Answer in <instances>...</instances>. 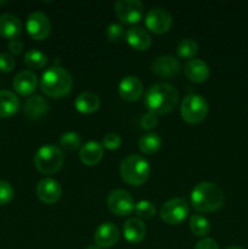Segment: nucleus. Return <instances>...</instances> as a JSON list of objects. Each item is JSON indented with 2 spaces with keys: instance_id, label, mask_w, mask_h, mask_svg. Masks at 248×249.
<instances>
[{
  "instance_id": "24",
  "label": "nucleus",
  "mask_w": 248,
  "mask_h": 249,
  "mask_svg": "<svg viewBox=\"0 0 248 249\" xmlns=\"http://www.w3.org/2000/svg\"><path fill=\"white\" fill-rule=\"evenodd\" d=\"M74 106L75 108H77V111H79L80 113H94V112L97 111L100 107V97L97 96L95 92H82V94L78 95V97L75 99Z\"/></svg>"
},
{
  "instance_id": "26",
  "label": "nucleus",
  "mask_w": 248,
  "mask_h": 249,
  "mask_svg": "<svg viewBox=\"0 0 248 249\" xmlns=\"http://www.w3.org/2000/svg\"><path fill=\"white\" fill-rule=\"evenodd\" d=\"M24 63L28 66L29 68L33 70H40V68L45 67L48 63V56L40 50L36 49H31L24 53Z\"/></svg>"
},
{
  "instance_id": "36",
  "label": "nucleus",
  "mask_w": 248,
  "mask_h": 249,
  "mask_svg": "<svg viewBox=\"0 0 248 249\" xmlns=\"http://www.w3.org/2000/svg\"><path fill=\"white\" fill-rule=\"evenodd\" d=\"M195 249H219V247L213 238H202L196 243Z\"/></svg>"
},
{
  "instance_id": "12",
  "label": "nucleus",
  "mask_w": 248,
  "mask_h": 249,
  "mask_svg": "<svg viewBox=\"0 0 248 249\" xmlns=\"http://www.w3.org/2000/svg\"><path fill=\"white\" fill-rule=\"evenodd\" d=\"M181 70L179 58L173 55L158 56L152 62V72L159 78H170L175 77Z\"/></svg>"
},
{
  "instance_id": "20",
  "label": "nucleus",
  "mask_w": 248,
  "mask_h": 249,
  "mask_svg": "<svg viewBox=\"0 0 248 249\" xmlns=\"http://www.w3.org/2000/svg\"><path fill=\"white\" fill-rule=\"evenodd\" d=\"M49 111V104L40 95L31 96L23 106V112L28 118L39 119L45 116Z\"/></svg>"
},
{
  "instance_id": "5",
  "label": "nucleus",
  "mask_w": 248,
  "mask_h": 249,
  "mask_svg": "<svg viewBox=\"0 0 248 249\" xmlns=\"http://www.w3.org/2000/svg\"><path fill=\"white\" fill-rule=\"evenodd\" d=\"M63 153L55 145H44L34 156V165L43 174H53L62 168Z\"/></svg>"
},
{
  "instance_id": "35",
  "label": "nucleus",
  "mask_w": 248,
  "mask_h": 249,
  "mask_svg": "<svg viewBox=\"0 0 248 249\" xmlns=\"http://www.w3.org/2000/svg\"><path fill=\"white\" fill-rule=\"evenodd\" d=\"M158 123V117L157 114L152 113V112H147L146 114H143L142 118H141V126L146 130H151V129L156 128Z\"/></svg>"
},
{
  "instance_id": "1",
  "label": "nucleus",
  "mask_w": 248,
  "mask_h": 249,
  "mask_svg": "<svg viewBox=\"0 0 248 249\" xmlns=\"http://www.w3.org/2000/svg\"><path fill=\"white\" fill-rule=\"evenodd\" d=\"M179 92L169 83H156L145 94V106L148 112L164 114L172 111L177 104Z\"/></svg>"
},
{
  "instance_id": "19",
  "label": "nucleus",
  "mask_w": 248,
  "mask_h": 249,
  "mask_svg": "<svg viewBox=\"0 0 248 249\" xmlns=\"http://www.w3.org/2000/svg\"><path fill=\"white\" fill-rule=\"evenodd\" d=\"M125 39L131 48L141 51L147 50L151 46V43H152L150 33L146 29L141 28V27L129 28L125 33Z\"/></svg>"
},
{
  "instance_id": "17",
  "label": "nucleus",
  "mask_w": 248,
  "mask_h": 249,
  "mask_svg": "<svg viewBox=\"0 0 248 249\" xmlns=\"http://www.w3.org/2000/svg\"><path fill=\"white\" fill-rule=\"evenodd\" d=\"M22 33V23L17 16L12 14L0 15V36L5 39L14 40Z\"/></svg>"
},
{
  "instance_id": "9",
  "label": "nucleus",
  "mask_w": 248,
  "mask_h": 249,
  "mask_svg": "<svg viewBox=\"0 0 248 249\" xmlns=\"http://www.w3.org/2000/svg\"><path fill=\"white\" fill-rule=\"evenodd\" d=\"M117 17L126 24L138 23L143 16V5L139 0H118L114 4Z\"/></svg>"
},
{
  "instance_id": "6",
  "label": "nucleus",
  "mask_w": 248,
  "mask_h": 249,
  "mask_svg": "<svg viewBox=\"0 0 248 249\" xmlns=\"http://www.w3.org/2000/svg\"><path fill=\"white\" fill-rule=\"evenodd\" d=\"M208 102L203 96L197 94L187 95L180 106L182 119L190 124H197L203 121L208 114Z\"/></svg>"
},
{
  "instance_id": "3",
  "label": "nucleus",
  "mask_w": 248,
  "mask_h": 249,
  "mask_svg": "<svg viewBox=\"0 0 248 249\" xmlns=\"http://www.w3.org/2000/svg\"><path fill=\"white\" fill-rule=\"evenodd\" d=\"M224 199L223 190L213 182H199L191 191L192 207L201 213L218 211L223 207Z\"/></svg>"
},
{
  "instance_id": "40",
  "label": "nucleus",
  "mask_w": 248,
  "mask_h": 249,
  "mask_svg": "<svg viewBox=\"0 0 248 249\" xmlns=\"http://www.w3.org/2000/svg\"><path fill=\"white\" fill-rule=\"evenodd\" d=\"M6 0H5V1H0V5H1V4H6Z\"/></svg>"
},
{
  "instance_id": "30",
  "label": "nucleus",
  "mask_w": 248,
  "mask_h": 249,
  "mask_svg": "<svg viewBox=\"0 0 248 249\" xmlns=\"http://www.w3.org/2000/svg\"><path fill=\"white\" fill-rule=\"evenodd\" d=\"M136 215L141 219H151L156 214V207L152 202L150 201H143L138 202L135 204V208H134Z\"/></svg>"
},
{
  "instance_id": "18",
  "label": "nucleus",
  "mask_w": 248,
  "mask_h": 249,
  "mask_svg": "<svg viewBox=\"0 0 248 249\" xmlns=\"http://www.w3.org/2000/svg\"><path fill=\"white\" fill-rule=\"evenodd\" d=\"M185 74L190 80L195 83H203L209 77V67L203 60L199 58H192L185 65Z\"/></svg>"
},
{
  "instance_id": "32",
  "label": "nucleus",
  "mask_w": 248,
  "mask_h": 249,
  "mask_svg": "<svg viewBox=\"0 0 248 249\" xmlns=\"http://www.w3.org/2000/svg\"><path fill=\"white\" fill-rule=\"evenodd\" d=\"M106 36L111 41H119L124 36V27L119 23H112L107 27Z\"/></svg>"
},
{
  "instance_id": "25",
  "label": "nucleus",
  "mask_w": 248,
  "mask_h": 249,
  "mask_svg": "<svg viewBox=\"0 0 248 249\" xmlns=\"http://www.w3.org/2000/svg\"><path fill=\"white\" fill-rule=\"evenodd\" d=\"M162 145V139L156 133H147L139 140V148L146 155H153L157 152Z\"/></svg>"
},
{
  "instance_id": "14",
  "label": "nucleus",
  "mask_w": 248,
  "mask_h": 249,
  "mask_svg": "<svg viewBox=\"0 0 248 249\" xmlns=\"http://www.w3.org/2000/svg\"><path fill=\"white\" fill-rule=\"evenodd\" d=\"M119 238V231L114 224L104 223L95 230V245L100 248H109L117 243Z\"/></svg>"
},
{
  "instance_id": "22",
  "label": "nucleus",
  "mask_w": 248,
  "mask_h": 249,
  "mask_svg": "<svg viewBox=\"0 0 248 249\" xmlns=\"http://www.w3.org/2000/svg\"><path fill=\"white\" fill-rule=\"evenodd\" d=\"M124 237L130 243H140L145 238L146 228L145 224L138 218H130L124 223L123 226Z\"/></svg>"
},
{
  "instance_id": "29",
  "label": "nucleus",
  "mask_w": 248,
  "mask_h": 249,
  "mask_svg": "<svg viewBox=\"0 0 248 249\" xmlns=\"http://www.w3.org/2000/svg\"><path fill=\"white\" fill-rule=\"evenodd\" d=\"M80 142H82V140H80L79 134L74 133V131H67V133L62 134V136L60 138L61 147L68 152L77 150L80 146Z\"/></svg>"
},
{
  "instance_id": "31",
  "label": "nucleus",
  "mask_w": 248,
  "mask_h": 249,
  "mask_svg": "<svg viewBox=\"0 0 248 249\" xmlns=\"http://www.w3.org/2000/svg\"><path fill=\"white\" fill-rule=\"evenodd\" d=\"M14 197V189L7 181L0 180V206L9 203Z\"/></svg>"
},
{
  "instance_id": "28",
  "label": "nucleus",
  "mask_w": 248,
  "mask_h": 249,
  "mask_svg": "<svg viewBox=\"0 0 248 249\" xmlns=\"http://www.w3.org/2000/svg\"><path fill=\"white\" fill-rule=\"evenodd\" d=\"M197 50H198V45H197L196 41L194 39H182L181 41H179L177 46V56L181 58H191L196 55Z\"/></svg>"
},
{
  "instance_id": "39",
  "label": "nucleus",
  "mask_w": 248,
  "mask_h": 249,
  "mask_svg": "<svg viewBox=\"0 0 248 249\" xmlns=\"http://www.w3.org/2000/svg\"><path fill=\"white\" fill-rule=\"evenodd\" d=\"M226 249H245L242 247H238V246H232V247H228Z\"/></svg>"
},
{
  "instance_id": "27",
  "label": "nucleus",
  "mask_w": 248,
  "mask_h": 249,
  "mask_svg": "<svg viewBox=\"0 0 248 249\" xmlns=\"http://www.w3.org/2000/svg\"><path fill=\"white\" fill-rule=\"evenodd\" d=\"M190 229L196 236H206L211 231V224L207 218L201 214H195L190 219Z\"/></svg>"
},
{
  "instance_id": "23",
  "label": "nucleus",
  "mask_w": 248,
  "mask_h": 249,
  "mask_svg": "<svg viewBox=\"0 0 248 249\" xmlns=\"http://www.w3.org/2000/svg\"><path fill=\"white\" fill-rule=\"evenodd\" d=\"M19 107V100L12 91L0 90V118H10Z\"/></svg>"
},
{
  "instance_id": "15",
  "label": "nucleus",
  "mask_w": 248,
  "mask_h": 249,
  "mask_svg": "<svg viewBox=\"0 0 248 249\" xmlns=\"http://www.w3.org/2000/svg\"><path fill=\"white\" fill-rule=\"evenodd\" d=\"M119 95L126 101H138L143 92V85L138 77L126 75L121 80L118 87Z\"/></svg>"
},
{
  "instance_id": "21",
  "label": "nucleus",
  "mask_w": 248,
  "mask_h": 249,
  "mask_svg": "<svg viewBox=\"0 0 248 249\" xmlns=\"http://www.w3.org/2000/svg\"><path fill=\"white\" fill-rule=\"evenodd\" d=\"M104 156V146L97 141H88L79 151V158L85 165H95Z\"/></svg>"
},
{
  "instance_id": "34",
  "label": "nucleus",
  "mask_w": 248,
  "mask_h": 249,
  "mask_svg": "<svg viewBox=\"0 0 248 249\" xmlns=\"http://www.w3.org/2000/svg\"><path fill=\"white\" fill-rule=\"evenodd\" d=\"M15 58L6 53H0V72L9 73L15 68Z\"/></svg>"
},
{
  "instance_id": "4",
  "label": "nucleus",
  "mask_w": 248,
  "mask_h": 249,
  "mask_svg": "<svg viewBox=\"0 0 248 249\" xmlns=\"http://www.w3.org/2000/svg\"><path fill=\"white\" fill-rule=\"evenodd\" d=\"M150 164L140 155H130L121 163L122 179L129 185L140 186L150 175Z\"/></svg>"
},
{
  "instance_id": "16",
  "label": "nucleus",
  "mask_w": 248,
  "mask_h": 249,
  "mask_svg": "<svg viewBox=\"0 0 248 249\" xmlns=\"http://www.w3.org/2000/svg\"><path fill=\"white\" fill-rule=\"evenodd\" d=\"M38 79L32 71H21L14 79V89L22 96L33 94L36 89Z\"/></svg>"
},
{
  "instance_id": "11",
  "label": "nucleus",
  "mask_w": 248,
  "mask_h": 249,
  "mask_svg": "<svg viewBox=\"0 0 248 249\" xmlns=\"http://www.w3.org/2000/svg\"><path fill=\"white\" fill-rule=\"evenodd\" d=\"M27 32L35 40H44L48 38L51 31L49 17L41 11H34L27 18Z\"/></svg>"
},
{
  "instance_id": "38",
  "label": "nucleus",
  "mask_w": 248,
  "mask_h": 249,
  "mask_svg": "<svg viewBox=\"0 0 248 249\" xmlns=\"http://www.w3.org/2000/svg\"><path fill=\"white\" fill-rule=\"evenodd\" d=\"M85 249H101V248L97 247L96 245H91V246H88V247L85 248Z\"/></svg>"
},
{
  "instance_id": "8",
  "label": "nucleus",
  "mask_w": 248,
  "mask_h": 249,
  "mask_svg": "<svg viewBox=\"0 0 248 249\" xmlns=\"http://www.w3.org/2000/svg\"><path fill=\"white\" fill-rule=\"evenodd\" d=\"M107 207L113 214L118 216L129 215L135 208L134 198L125 190H113L107 197Z\"/></svg>"
},
{
  "instance_id": "33",
  "label": "nucleus",
  "mask_w": 248,
  "mask_h": 249,
  "mask_svg": "<svg viewBox=\"0 0 248 249\" xmlns=\"http://www.w3.org/2000/svg\"><path fill=\"white\" fill-rule=\"evenodd\" d=\"M122 143V138L116 133H109L105 135L104 140H102V146L107 150H117L119 148Z\"/></svg>"
},
{
  "instance_id": "37",
  "label": "nucleus",
  "mask_w": 248,
  "mask_h": 249,
  "mask_svg": "<svg viewBox=\"0 0 248 249\" xmlns=\"http://www.w3.org/2000/svg\"><path fill=\"white\" fill-rule=\"evenodd\" d=\"M9 50L10 53H14V55H19L23 50V43L18 39H14V40H10L9 43Z\"/></svg>"
},
{
  "instance_id": "7",
  "label": "nucleus",
  "mask_w": 248,
  "mask_h": 249,
  "mask_svg": "<svg viewBox=\"0 0 248 249\" xmlns=\"http://www.w3.org/2000/svg\"><path fill=\"white\" fill-rule=\"evenodd\" d=\"M190 213L189 204L184 198H172L160 207L159 215L163 221L170 225H177L187 218Z\"/></svg>"
},
{
  "instance_id": "10",
  "label": "nucleus",
  "mask_w": 248,
  "mask_h": 249,
  "mask_svg": "<svg viewBox=\"0 0 248 249\" xmlns=\"http://www.w3.org/2000/svg\"><path fill=\"white\" fill-rule=\"evenodd\" d=\"M145 24L153 33L162 34L170 29L173 24V17L168 10L163 7H153L146 15Z\"/></svg>"
},
{
  "instance_id": "2",
  "label": "nucleus",
  "mask_w": 248,
  "mask_h": 249,
  "mask_svg": "<svg viewBox=\"0 0 248 249\" xmlns=\"http://www.w3.org/2000/svg\"><path fill=\"white\" fill-rule=\"evenodd\" d=\"M73 78L71 73L60 66H53L43 73L40 79L41 91L49 97L60 99L71 92Z\"/></svg>"
},
{
  "instance_id": "13",
  "label": "nucleus",
  "mask_w": 248,
  "mask_h": 249,
  "mask_svg": "<svg viewBox=\"0 0 248 249\" xmlns=\"http://www.w3.org/2000/svg\"><path fill=\"white\" fill-rule=\"evenodd\" d=\"M36 197L39 201H41L45 204H53L60 199L61 194H62V189H61L60 184L56 180L50 179V178H45V179L40 180L36 185L35 189Z\"/></svg>"
}]
</instances>
